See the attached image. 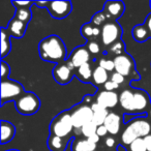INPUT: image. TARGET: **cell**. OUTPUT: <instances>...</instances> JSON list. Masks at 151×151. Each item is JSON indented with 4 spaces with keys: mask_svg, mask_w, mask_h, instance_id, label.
Here are the masks:
<instances>
[{
    "mask_svg": "<svg viewBox=\"0 0 151 151\" xmlns=\"http://www.w3.org/2000/svg\"><path fill=\"white\" fill-rule=\"evenodd\" d=\"M38 53L42 60L59 64L66 58V47L59 36L50 35L40 40Z\"/></svg>",
    "mask_w": 151,
    "mask_h": 151,
    "instance_id": "1",
    "label": "cell"
},
{
    "mask_svg": "<svg viewBox=\"0 0 151 151\" xmlns=\"http://www.w3.org/2000/svg\"><path fill=\"white\" fill-rule=\"evenodd\" d=\"M151 125L146 118H136L126 125L121 134V142L124 145H130L139 138H145L150 134Z\"/></svg>",
    "mask_w": 151,
    "mask_h": 151,
    "instance_id": "2",
    "label": "cell"
},
{
    "mask_svg": "<svg viewBox=\"0 0 151 151\" xmlns=\"http://www.w3.org/2000/svg\"><path fill=\"white\" fill-rule=\"evenodd\" d=\"M73 119H71V113L66 111L57 115L53 119L50 125L51 134L60 137V138H64V137L68 136L73 132Z\"/></svg>",
    "mask_w": 151,
    "mask_h": 151,
    "instance_id": "3",
    "label": "cell"
},
{
    "mask_svg": "<svg viewBox=\"0 0 151 151\" xmlns=\"http://www.w3.org/2000/svg\"><path fill=\"white\" fill-rule=\"evenodd\" d=\"M16 110L22 115H32L40 107V99L32 92H25L15 101Z\"/></svg>",
    "mask_w": 151,
    "mask_h": 151,
    "instance_id": "4",
    "label": "cell"
},
{
    "mask_svg": "<svg viewBox=\"0 0 151 151\" xmlns=\"http://www.w3.org/2000/svg\"><path fill=\"white\" fill-rule=\"evenodd\" d=\"M25 93L24 88L17 81L5 80L1 81V105H4L6 101H17L20 96Z\"/></svg>",
    "mask_w": 151,
    "mask_h": 151,
    "instance_id": "5",
    "label": "cell"
},
{
    "mask_svg": "<svg viewBox=\"0 0 151 151\" xmlns=\"http://www.w3.org/2000/svg\"><path fill=\"white\" fill-rule=\"evenodd\" d=\"M122 29L117 22H108L101 27V42L105 46H112L120 40Z\"/></svg>",
    "mask_w": 151,
    "mask_h": 151,
    "instance_id": "6",
    "label": "cell"
},
{
    "mask_svg": "<svg viewBox=\"0 0 151 151\" xmlns=\"http://www.w3.org/2000/svg\"><path fill=\"white\" fill-rule=\"evenodd\" d=\"M71 119H73V127L82 128L85 124L92 122L93 119V111L91 107L86 105H82L77 107L71 112Z\"/></svg>",
    "mask_w": 151,
    "mask_h": 151,
    "instance_id": "7",
    "label": "cell"
},
{
    "mask_svg": "<svg viewBox=\"0 0 151 151\" xmlns=\"http://www.w3.org/2000/svg\"><path fill=\"white\" fill-rule=\"evenodd\" d=\"M48 12L54 19H64L70 14L73 5L70 1H51L49 2Z\"/></svg>",
    "mask_w": 151,
    "mask_h": 151,
    "instance_id": "8",
    "label": "cell"
},
{
    "mask_svg": "<svg viewBox=\"0 0 151 151\" xmlns=\"http://www.w3.org/2000/svg\"><path fill=\"white\" fill-rule=\"evenodd\" d=\"M114 64H115L116 73H120L123 77L130 76L134 68V63L132 57L126 54H122L119 56H115L114 58Z\"/></svg>",
    "mask_w": 151,
    "mask_h": 151,
    "instance_id": "9",
    "label": "cell"
},
{
    "mask_svg": "<svg viewBox=\"0 0 151 151\" xmlns=\"http://www.w3.org/2000/svg\"><path fill=\"white\" fill-rule=\"evenodd\" d=\"M149 96L144 90L136 89L134 90V99H132V113H143L149 107Z\"/></svg>",
    "mask_w": 151,
    "mask_h": 151,
    "instance_id": "10",
    "label": "cell"
},
{
    "mask_svg": "<svg viewBox=\"0 0 151 151\" xmlns=\"http://www.w3.org/2000/svg\"><path fill=\"white\" fill-rule=\"evenodd\" d=\"M73 69L69 68L67 63H59L53 70V77L55 81L61 85L68 84L73 79Z\"/></svg>",
    "mask_w": 151,
    "mask_h": 151,
    "instance_id": "11",
    "label": "cell"
},
{
    "mask_svg": "<svg viewBox=\"0 0 151 151\" xmlns=\"http://www.w3.org/2000/svg\"><path fill=\"white\" fill-rule=\"evenodd\" d=\"M89 60H90V52L85 47L76 48L69 57V61H71V63L75 65L76 68H79L82 65L88 63Z\"/></svg>",
    "mask_w": 151,
    "mask_h": 151,
    "instance_id": "12",
    "label": "cell"
},
{
    "mask_svg": "<svg viewBox=\"0 0 151 151\" xmlns=\"http://www.w3.org/2000/svg\"><path fill=\"white\" fill-rule=\"evenodd\" d=\"M96 103L105 109H112L119 103V95L115 91H101L96 97Z\"/></svg>",
    "mask_w": 151,
    "mask_h": 151,
    "instance_id": "13",
    "label": "cell"
},
{
    "mask_svg": "<svg viewBox=\"0 0 151 151\" xmlns=\"http://www.w3.org/2000/svg\"><path fill=\"white\" fill-rule=\"evenodd\" d=\"M125 5L122 1H108L105 3L104 13L109 19H119L124 13Z\"/></svg>",
    "mask_w": 151,
    "mask_h": 151,
    "instance_id": "14",
    "label": "cell"
},
{
    "mask_svg": "<svg viewBox=\"0 0 151 151\" xmlns=\"http://www.w3.org/2000/svg\"><path fill=\"white\" fill-rule=\"evenodd\" d=\"M121 123H122L121 115H119L118 113H115V112H109L104 125L107 127L109 134H117L120 132Z\"/></svg>",
    "mask_w": 151,
    "mask_h": 151,
    "instance_id": "15",
    "label": "cell"
},
{
    "mask_svg": "<svg viewBox=\"0 0 151 151\" xmlns=\"http://www.w3.org/2000/svg\"><path fill=\"white\" fill-rule=\"evenodd\" d=\"M26 27H27V24H25L24 22L19 21V20L15 19L14 18L11 22H9V26H7V31L11 34L12 36L17 38L23 37V35L25 34Z\"/></svg>",
    "mask_w": 151,
    "mask_h": 151,
    "instance_id": "16",
    "label": "cell"
},
{
    "mask_svg": "<svg viewBox=\"0 0 151 151\" xmlns=\"http://www.w3.org/2000/svg\"><path fill=\"white\" fill-rule=\"evenodd\" d=\"M91 109L93 111V119L92 122L95 123L97 126L104 125L106 119H107V116L109 114L107 109H105L104 107H101V105H99L97 103H94L91 105Z\"/></svg>",
    "mask_w": 151,
    "mask_h": 151,
    "instance_id": "17",
    "label": "cell"
},
{
    "mask_svg": "<svg viewBox=\"0 0 151 151\" xmlns=\"http://www.w3.org/2000/svg\"><path fill=\"white\" fill-rule=\"evenodd\" d=\"M132 99H134V90L132 89H125L119 94V104L126 113H132Z\"/></svg>",
    "mask_w": 151,
    "mask_h": 151,
    "instance_id": "18",
    "label": "cell"
},
{
    "mask_svg": "<svg viewBox=\"0 0 151 151\" xmlns=\"http://www.w3.org/2000/svg\"><path fill=\"white\" fill-rule=\"evenodd\" d=\"M16 134V128L13 123L9 121H1V144L9 143L14 139Z\"/></svg>",
    "mask_w": 151,
    "mask_h": 151,
    "instance_id": "19",
    "label": "cell"
},
{
    "mask_svg": "<svg viewBox=\"0 0 151 151\" xmlns=\"http://www.w3.org/2000/svg\"><path fill=\"white\" fill-rule=\"evenodd\" d=\"M67 142L63 138L51 134L48 139V147L51 151H64L66 148Z\"/></svg>",
    "mask_w": 151,
    "mask_h": 151,
    "instance_id": "20",
    "label": "cell"
},
{
    "mask_svg": "<svg viewBox=\"0 0 151 151\" xmlns=\"http://www.w3.org/2000/svg\"><path fill=\"white\" fill-rule=\"evenodd\" d=\"M108 71L106 69H104L103 67L99 66L95 67V69L93 70L92 73V81L94 84L96 85H105L108 82Z\"/></svg>",
    "mask_w": 151,
    "mask_h": 151,
    "instance_id": "21",
    "label": "cell"
},
{
    "mask_svg": "<svg viewBox=\"0 0 151 151\" xmlns=\"http://www.w3.org/2000/svg\"><path fill=\"white\" fill-rule=\"evenodd\" d=\"M149 32L145 25H136L132 28V37L136 42H144L148 40Z\"/></svg>",
    "mask_w": 151,
    "mask_h": 151,
    "instance_id": "22",
    "label": "cell"
},
{
    "mask_svg": "<svg viewBox=\"0 0 151 151\" xmlns=\"http://www.w3.org/2000/svg\"><path fill=\"white\" fill-rule=\"evenodd\" d=\"M71 149H73V151H95L96 144L90 142L88 139L78 140L77 142L73 144Z\"/></svg>",
    "mask_w": 151,
    "mask_h": 151,
    "instance_id": "23",
    "label": "cell"
},
{
    "mask_svg": "<svg viewBox=\"0 0 151 151\" xmlns=\"http://www.w3.org/2000/svg\"><path fill=\"white\" fill-rule=\"evenodd\" d=\"M9 31L6 32L4 27H1V57L4 58L11 52V42H9Z\"/></svg>",
    "mask_w": 151,
    "mask_h": 151,
    "instance_id": "24",
    "label": "cell"
},
{
    "mask_svg": "<svg viewBox=\"0 0 151 151\" xmlns=\"http://www.w3.org/2000/svg\"><path fill=\"white\" fill-rule=\"evenodd\" d=\"M92 73H93V71L91 70V66L89 63H86V64L80 66L78 68V70H77L78 78L80 79L81 81L86 82V83H88L89 81L92 79Z\"/></svg>",
    "mask_w": 151,
    "mask_h": 151,
    "instance_id": "25",
    "label": "cell"
},
{
    "mask_svg": "<svg viewBox=\"0 0 151 151\" xmlns=\"http://www.w3.org/2000/svg\"><path fill=\"white\" fill-rule=\"evenodd\" d=\"M15 19L27 24L31 19V11L29 7H19L15 13Z\"/></svg>",
    "mask_w": 151,
    "mask_h": 151,
    "instance_id": "26",
    "label": "cell"
},
{
    "mask_svg": "<svg viewBox=\"0 0 151 151\" xmlns=\"http://www.w3.org/2000/svg\"><path fill=\"white\" fill-rule=\"evenodd\" d=\"M97 127H99V126H97L95 123L89 122V123L85 124V125L81 128V134H82L86 139H88V138H90L91 136L96 134Z\"/></svg>",
    "mask_w": 151,
    "mask_h": 151,
    "instance_id": "27",
    "label": "cell"
},
{
    "mask_svg": "<svg viewBox=\"0 0 151 151\" xmlns=\"http://www.w3.org/2000/svg\"><path fill=\"white\" fill-rule=\"evenodd\" d=\"M128 151H147L144 138H139L128 145Z\"/></svg>",
    "mask_w": 151,
    "mask_h": 151,
    "instance_id": "28",
    "label": "cell"
},
{
    "mask_svg": "<svg viewBox=\"0 0 151 151\" xmlns=\"http://www.w3.org/2000/svg\"><path fill=\"white\" fill-rule=\"evenodd\" d=\"M123 50H124V44L121 40H118V42H116L115 44H113L111 46L110 52L112 54L116 55V56H119V55L123 54Z\"/></svg>",
    "mask_w": 151,
    "mask_h": 151,
    "instance_id": "29",
    "label": "cell"
},
{
    "mask_svg": "<svg viewBox=\"0 0 151 151\" xmlns=\"http://www.w3.org/2000/svg\"><path fill=\"white\" fill-rule=\"evenodd\" d=\"M99 66L103 67L104 69L109 73V71H113L115 69V64H114V60H111V59H106L103 58L101 61H99Z\"/></svg>",
    "mask_w": 151,
    "mask_h": 151,
    "instance_id": "30",
    "label": "cell"
},
{
    "mask_svg": "<svg viewBox=\"0 0 151 151\" xmlns=\"http://www.w3.org/2000/svg\"><path fill=\"white\" fill-rule=\"evenodd\" d=\"M106 19H107V16H106V14L105 13H97V14H95L94 16H93V18H92V23L94 24L95 26H97L99 27V25H105V21H106Z\"/></svg>",
    "mask_w": 151,
    "mask_h": 151,
    "instance_id": "31",
    "label": "cell"
},
{
    "mask_svg": "<svg viewBox=\"0 0 151 151\" xmlns=\"http://www.w3.org/2000/svg\"><path fill=\"white\" fill-rule=\"evenodd\" d=\"M93 29H94V26H92L90 23L85 24V25L81 28V34L87 38L93 37Z\"/></svg>",
    "mask_w": 151,
    "mask_h": 151,
    "instance_id": "32",
    "label": "cell"
},
{
    "mask_svg": "<svg viewBox=\"0 0 151 151\" xmlns=\"http://www.w3.org/2000/svg\"><path fill=\"white\" fill-rule=\"evenodd\" d=\"M87 49L91 54H99V45L96 42H89L87 45Z\"/></svg>",
    "mask_w": 151,
    "mask_h": 151,
    "instance_id": "33",
    "label": "cell"
},
{
    "mask_svg": "<svg viewBox=\"0 0 151 151\" xmlns=\"http://www.w3.org/2000/svg\"><path fill=\"white\" fill-rule=\"evenodd\" d=\"M9 71H11L9 65L7 64L6 62L2 61V62H1V79H2V80H5V78L9 77Z\"/></svg>",
    "mask_w": 151,
    "mask_h": 151,
    "instance_id": "34",
    "label": "cell"
},
{
    "mask_svg": "<svg viewBox=\"0 0 151 151\" xmlns=\"http://www.w3.org/2000/svg\"><path fill=\"white\" fill-rule=\"evenodd\" d=\"M111 81H112V82H114V83H116V84L120 85L121 83L124 82V77L122 75H120V73H116V71H115L114 73H112Z\"/></svg>",
    "mask_w": 151,
    "mask_h": 151,
    "instance_id": "35",
    "label": "cell"
},
{
    "mask_svg": "<svg viewBox=\"0 0 151 151\" xmlns=\"http://www.w3.org/2000/svg\"><path fill=\"white\" fill-rule=\"evenodd\" d=\"M104 87H105L106 91H114V90H116V89L119 88V85L116 84V83H114V82H112V81L110 80V81H108L105 85H104Z\"/></svg>",
    "mask_w": 151,
    "mask_h": 151,
    "instance_id": "36",
    "label": "cell"
},
{
    "mask_svg": "<svg viewBox=\"0 0 151 151\" xmlns=\"http://www.w3.org/2000/svg\"><path fill=\"white\" fill-rule=\"evenodd\" d=\"M108 132H108L107 127H106L105 125H101V126H99V127H97L96 134L99 137V138H101V137H105V136H107Z\"/></svg>",
    "mask_w": 151,
    "mask_h": 151,
    "instance_id": "37",
    "label": "cell"
},
{
    "mask_svg": "<svg viewBox=\"0 0 151 151\" xmlns=\"http://www.w3.org/2000/svg\"><path fill=\"white\" fill-rule=\"evenodd\" d=\"M34 2H30V1H13V4L16 6H21V7H26L27 5H30Z\"/></svg>",
    "mask_w": 151,
    "mask_h": 151,
    "instance_id": "38",
    "label": "cell"
},
{
    "mask_svg": "<svg viewBox=\"0 0 151 151\" xmlns=\"http://www.w3.org/2000/svg\"><path fill=\"white\" fill-rule=\"evenodd\" d=\"M144 25L146 26L147 30H148V32H149V35L151 36V14L148 16V17L146 18V20H145Z\"/></svg>",
    "mask_w": 151,
    "mask_h": 151,
    "instance_id": "39",
    "label": "cell"
},
{
    "mask_svg": "<svg viewBox=\"0 0 151 151\" xmlns=\"http://www.w3.org/2000/svg\"><path fill=\"white\" fill-rule=\"evenodd\" d=\"M144 141H145V145H146L147 151H151V134L145 137Z\"/></svg>",
    "mask_w": 151,
    "mask_h": 151,
    "instance_id": "40",
    "label": "cell"
},
{
    "mask_svg": "<svg viewBox=\"0 0 151 151\" xmlns=\"http://www.w3.org/2000/svg\"><path fill=\"white\" fill-rule=\"evenodd\" d=\"M105 143H106V145H107L108 147H110V148H112V147L115 146V140H114L112 137H108V138L106 139Z\"/></svg>",
    "mask_w": 151,
    "mask_h": 151,
    "instance_id": "41",
    "label": "cell"
},
{
    "mask_svg": "<svg viewBox=\"0 0 151 151\" xmlns=\"http://www.w3.org/2000/svg\"><path fill=\"white\" fill-rule=\"evenodd\" d=\"M88 140L90 141V142L94 143V144H97V142L99 141V137L95 134H93V136H91L90 138H88Z\"/></svg>",
    "mask_w": 151,
    "mask_h": 151,
    "instance_id": "42",
    "label": "cell"
},
{
    "mask_svg": "<svg viewBox=\"0 0 151 151\" xmlns=\"http://www.w3.org/2000/svg\"><path fill=\"white\" fill-rule=\"evenodd\" d=\"M34 4H36V5H38L40 7H42V6H45V5H47V6H48L49 2H46V1H44V2H38V1H36V2H34Z\"/></svg>",
    "mask_w": 151,
    "mask_h": 151,
    "instance_id": "43",
    "label": "cell"
},
{
    "mask_svg": "<svg viewBox=\"0 0 151 151\" xmlns=\"http://www.w3.org/2000/svg\"><path fill=\"white\" fill-rule=\"evenodd\" d=\"M7 151H19V150H16V149H12V150H7Z\"/></svg>",
    "mask_w": 151,
    "mask_h": 151,
    "instance_id": "44",
    "label": "cell"
},
{
    "mask_svg": "<svg viewBox=\"0 0 151 151\" xmlns=\"http://www.w3.org/2000/svg\"><path fill=\"white\" fill-rule=\"evenodd\" d=\"M150 117H151V110H150Z\"/></svg>",
    "mask_w": 151,
    "mask_h": 151,
    "instance_id": "45",
    "label": "cell"
},
{
    "mask_svg": "<svg viewBox=\"0 0 151 151\" xmlns=\"http://www.w3.org/2000/svg\"><path fill=\"white\" fill-rule=\"evenodd\" d=\"M150 5H151V2H150Z\"/></svg>",
    "mask_w": 151,
    "mask_h": 151,
    "instance_id": "46",
    "label": "cell"
}]
</instances>
